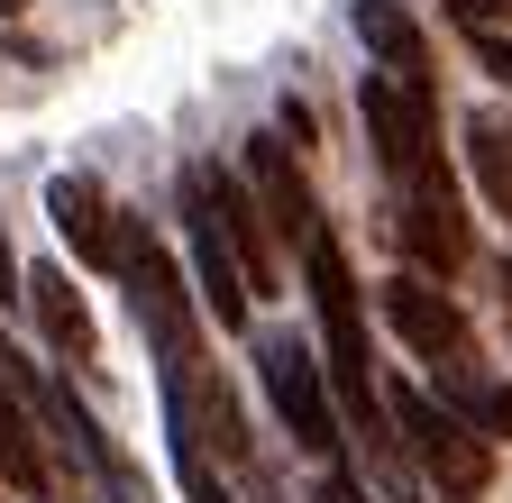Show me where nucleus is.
<instances>
[{
    "label": "nucleus",
    "mask_w": 512,
    "mask_h": 503,
    "mask_svg": "<svg viewBox=\"0 0 512 503\" xmlns=\"http://www.w3.org/2000/svg\"><path fill=\"white\" fill-rule=\"evenodd\" d=\"M28 311H37V330H46V348L74 366V375H92L101 366V330H92V302L74 293V275L64 266H37L28 275Z\"/></svg>",
    "instance_id": "obj_11"
},
{
    "label": "nucleus",
    "mask_w": 512,
    "mask_h": 503,
    "mask_svg": "<svg viewBox=\"0 0 512 503\" xmlns=\"http://www.w3.org/2000/svg\"><path fill=\"white\" fill-rule=\"evenodd\" d=\"M494 293H503V321H512V257L494 266Z\"/></svg>",
    "instance_id": "obj_20"
},
{
    "label": "nucleus",
    "mask_w": 512,
    "mask_h": 503,
    "mask_svg": "<svg viewBox=\"0 0 512 503\" xmlns=\"http://www.w3.org/2000/svg\"><path fill=\"white\" fill-rule=\"evenodd\" d=\"M247 183H256V202H266V220H275L284 247H302L320 229V202L302 183V147L293 138H247Z\"/></svg>",
    "instance_id": "obj_10"
},
{
    "label": "nucleus",
    "mask_w": 512,
    "mask_h": 503,
    "mask_svg": "<svg viewBox=\"0 0 512 503\" xmlns=\"http://www.w3.org/2000/svg\"><path fill=\"white\" fill-rule=\"evenodd\" d=\"M46 220H55L64 247H74V266L119 275V211H110V193H101L92 174H55L46 183Z\"/></svg>",
    "instance_id": "obj_9"
},
{
    "label": "nucleus",
    "mask_w": 512,
    "mask_h": 503,
    "mask_svg": "<svg viewBox=\"0 0 512 503\" xmlns=\"http://www.w3.org/2000/svg\"><path fill=\"white\" fill-rule=\"evenodd\" d=\"M357 37H366L375 65H394V74H421V83H430V37H421L412 10H394V0H357Z\"/></svg>",
    "instance_id": "obj_13"
},
{
    "label": "nucleus",
    "mask_w": 512,
    "mask_h": 503,
    "mask_svg": "<svg viewBox=\"0 0 512 503\" xmlns=\"http://www.w3.org/2000/svg\"><path fill=\"white\" fill-rule=\"evenodd\" d=\"M439 403L458 412V421H476L485 439H512V385H503V375H485V366H448V375H439Z\"/></svg>",
    "instance_id": "obj_14"
},
{
    "label": "nucleus",
    "mask_w": 512,
    "mask_h": 503,
    "mask_svg": "<svg viewBox=\"0 0 512 503\" xmlns=\"http://www.w3.org/2000/svg\"><path fill=\"white\" fill-rule=\"evenodd\" d=\"M0 485L28 494V503H46V485H55V439L28 412V394L10 385V366H0Z\"/></svg>",
    "instance_id": "obj_12"
},
{
    "label": "nucleus",
    "mask_w": 512,
    "mask_h": 503,
    "mask_svg": "<svg viewBox=\"0 0 512 503\" xmlns=\"http://www.w3.org/2000/svg\"><path fill=\"white\" fill-rule=\"evenodd\" d=\"M494 10H503V0H448V19H458V28H485Z\"/></svg>",
    "instance_id": "obj_19"
},
{
    "label": "nucleus",
    "mask_w": 512,
    "mask_h": 503,
    "mask_svg": "<svg viewBox=\"0 0 512 503\" xmlns=\"http://www.w3.org/2000/svg\"><path fill=\"white\" fill-rule=\"evenodd\" d=\"M119 284H128V311H138V330H147V348L165 366L202 357V311L183 293V266L165 257V238L147 220H128V211H119Z\"/></svg>",
    "instance_id": "obj_3"
},
{
    "label": "nucleus",
    "mask_w": 512,
    "mask_h": 503,
    "mask_svg": "<svg viewBox=\"0 0 512 503\" xmlns=\"http://www.w3.org/2000/svg\"><path fill=\"white\" fill-rule=\"evenodd\" d=\"M384 412H394L403 449H412V467H421V485H430L439 503H485V485H494V439H485L476 421H458L448 403H430V394H412V385L384 394Z\"/></svg>",
    "instance_id": "obj_1"
},
{
    "label": "nucleus",
    "mask_w": 512,
    "mask_h": 503,
    "mask_svg": "<svg viewBox=\"0 0 512 503\" xmlns=\"http://www.w3.org/2000/svg\"><path fill=\"white\" fill-rule=\"evenodd\" d=\"M357 119H366L375 165L394 174V193H403V183H421V174H448V156H439V101H430L421 74L366 65V83H357Z\"/></svg>",
    "instance_id": "obj_2"
},
{
    "label": "nucleus",
    "mask_w": 512,
    "mask_h": 503,
    "mask_svg": "<svg viewBox=\"0 0 512 503\" xmlns=\"http://www.w3.org/2000/svg\"><path fill=\"white\" fill-rule=\"evenodd\" d=\"M0 302H28V275H19V257H10V229H0Z\"/></svg>",
    "instance_id": "obj_18"
},
{
    "label": "nucleus",
    "mask_w": 512,
    "mask_h": 503,
    "mask_svg": "<svg viewBox=\"0 0 512 503\" xmlns=\"http://www.w3.org/2000/svg\"><path fill=\"white\" fill-rule=\"evenodd\" d=\"M384 321H394V339L421 357V366H476V330H467V311H458V293H448L439 275H421V266H403L394 284H384Z\"/></svg>",
    "instance_id": "obj_5"
},
{
    "label": "nucleus",
    "mask_w": 512,
    "mask_h": 503,
    "mask_svg": "<svg viewBox=\"0 0 512 503\" xmlns=\"http://www.w3.org/2000/svg\"><path fill=\"white\" fill-rule=\"evenodd\" d=\"M19 10H28V0H0V19H19Z\"/></svg>",
    "instance_id": "obj_21"
},
{
    "label": "nucleus",
    "mask_w": 512,
    "mask_h": 503,
    "mask_svg": "<svg viewBox=\"0 0 512 503\" xmlns=\"http://www.w3.org/2000/svg\"><path fill=\"white\" fill-rule=\"evenodd\" d=\"M467 37H476V55H485V74H494V83L512 92V46L494 37V19H485V28H467Z\"/></svg>",
    "instance_id": "obj_16"
},
{
    "label": "nucleus",
    "mask_w": 512,
    "mask_h": 503,
    "mask_svg": "<svg viewBox=\"0 0 512 503\" xmlns=\"http://www.w3.org/2000/svg\"><path fill=\"white\" fill-rule=\"evenodd\" d=\"M183 238H192V284H202V302L220 311V330H247V311H256L247 266H238V247H229V229H220L211 193H202L192 174H183Z\"/></svg>",
    "instance_id": "obj_8"
},
{
    "label": "nucleus",
    "mask_w": 512,
    "mask_h": 503,
    "mask_svg": "<svg viewBox=\"0 0 512 503\" xmlns=\"http://www.w3.org/2000/svg\"><path fill=\"white\" fill-rule=\"evenodd\" d=\"M256 375H266V403H275V421L293 430V449H302V458H339V449H348V439H339L330 366H320V348H311V339L266 330V339H256Z\"/></svg>",
    "instance_id": "obj_4"
},
{
    "label": "nucleus",
    "mask_w": 512,
    "mask_h": 503,
    "mask_svg": "<svg viewBox=\"0 0 512 503\" xmlns=\"http://www.w3.org/2000/svg\"><path fill=\"white\" fill-rule=\"evenodd\" d=\"M183 174L211 193V211H220V229H229V247H238V266H247V293H284V238H275L266 202H256V183H238V174H220V165H183Z\"/></svg>",
    "instance_id": "obj_7"
},
{
    "label": "nucleus",
    "mask_w": 512,
    "mask_h": 503,
    "mask_svg": "<svg viewBox=\"0 0 512 503\" xmlns=\"http://www.w3.org/2000/svg\"><path fill=\"white\" fill-rule=\"evenodd\" d=\"M311 503H375V494H366V476H339V467H330V476L311 485Z\"/></svg>",
    "instance_id": "obj_17"
},
{
    "label": "nucleus",
    "mask_w": 512,
    "mask_h": 503,
    "mask_svg": "<svg viewBox=\"0 0 512 503\" xmlns=\"http://www.w3.org/2000/svg\"><path fill=\"white\" fill-rule=\"evenodd\" d=\"M467 165H476V183H485L494 220H512V110H476V119H467Z\"/></svg>",
    "instance_id": "obj_15"
},
{
    "label": "nucleus",
    "mask_w": 512,
    "mask_h": 503,
    "mask_svg": "<svg viewBox=\"0 0 512 503\" xmlns=\"http://www.w3.org/2000/svg\"><path fill=\"white\" fill-rule=\"evenodd\" d=\"M394 238H403V257L421 266V275H458L467 257H476V238H467V211H458V183L448 174H421V183H403L394 193Z\"/></svg>",
    "instance_id": "obj_6"
}]
</instances>
